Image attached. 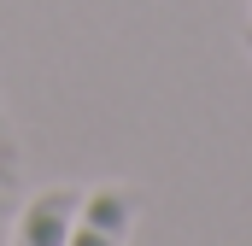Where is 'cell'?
I'll return each mask as SVG.
<instances>
[{"label":"cell","mask_w":252,"mask_h":246,"mask_svg":"<svg viewBox=\"0 0 252 246\" xmlns=\"http://www.w3.org/2000/svg\"><path fill=\"white\" fill-rule=\"evenodd\" d=\"M129 229H135V193L94 187V193H82V211H76L64 246H129Z\"/></svg>","instance_id":"cell-1"},{"label":"cell","mask_w":252,"mask_h":246,"mask_svg":"<svg viewBox=\"0 0 252 246\" xmlns=\"http://www.w3.org/2000/svg\"><path fill=\"white\" fill-rule=\"evenodd\" d=\"M82 211V193L76 187H47L24 205L18 229H12V246H64L70 241V223Z\"/></svg>","instance_id":"cell-2"},{"label":"cell","mask_w":252,"mask_h":246,"mask_svg":"<svg viewBox=\"0 0 252 246\" xmlns=\"http://www.w3.org/2000/svg\"><path fill=\"white\" fill-rule=\"evenodd\" d=\"M247 53H252V30H247Z\"/></svg>","instance_id":"cell-3"}]
</instances>
